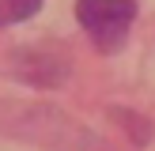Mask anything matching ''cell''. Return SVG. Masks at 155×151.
Here are the masks:
<instances>
[{"mask_svg": "<svg viewBox=\"0 0 155 151\" xmlns=\"http://www.w3.org/2000/svg\"><path fill=\"white\" fill-rule=\"evenodd\" d=\"M76 19L98 49L114 53L125 45V34L136 19V0H76Z\"/></svg>", "mask_w": 155, "mask_h": 151, "instance_id": "1", "label": "cell"}, {"mask_svg": "<svg viewBox=\"0 0 155 151\" xmlns=\"http://www.w3.org/2000/svg\"><path fill=\"white\" fill-rule=\"evenodd\" d=\"M38 8H42V0H0V27L30 19Z\"/></svg>", "mask_w": 155, "mask_h": 151, "instance_id": "2", "label": "cell"}]
</instances>
